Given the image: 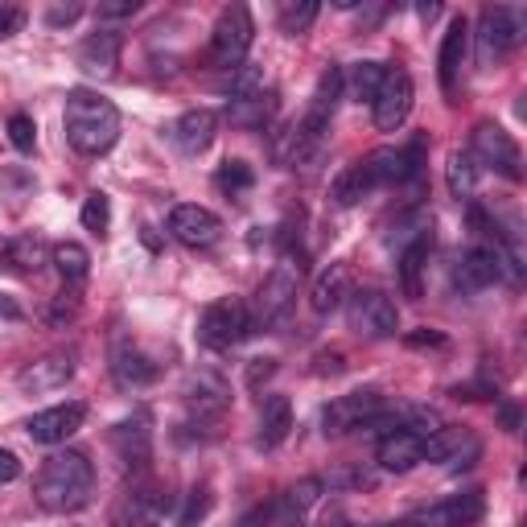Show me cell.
Masks as SVG:
<instances>
[{
	"label": "cell",
	"mask_w": 527,
	"mask_h": 527,
	"mask_svg": "<svg viewBox=\"0 0 527 527\" xmlns=\"http://www.w3.org/2000/svg\"><path fill=\"white\" fill-rule=\"evenodd\" d=\"M91 490H95V466L87 462V453L62 449L42 466L38 482H33V499H38L46 511H54V515H66V511L87 507Z\"/></svg>",
	"instance_id": "cell-2"
},
{
	"label": "cell",
	"mask_w": 527,
	"mask_h": 527,
	"mask_svg": "<svg viewBox=\"0 0 527 527\" xmlns=\"http://www.w3.org/2000/svg\"><path fill=\"white\" fill-rule=\"evenodd\" d=\"M429 248H433V239H420V243H412V248H404L400 256H396V272H400V293L408 297V301H420L425 297V260H429Z\"/></svg>",
	"instance_id": "cell-28"
},
{
	"label": "cell",
	"mask_w": 527,
	"mask_h": 527,
	"mask_svg": "<svg viewBox=\"0 0 527 527\" xmlns=\"http://www.w3.org/2000/svg\"><path fill=\"white\" fill-rule=\"evenodd\" d=\"M433 219L425 215V210H408V215H400L396 223H392V235H388V248L400 256L404 248H412V243H420V239H433Z\"/></svg>",
	"instance_id": "cell-35"
},
{
	"label": "cell",
	"mask_w": 527,
	"mask_h": 527,
	"mask_svg": "<svg viewBox=\"0 0 527 527\" xmlns=\"http://www.w3.org/2000/svg\"><path fill=\"white\" fill-rule=\"evenodd\" d=\"M318 363H322L318 375H338V371H342V355H322Z\"/></svg>",
	"instance_id": "cell-54"
},
{
	"label": "cell",
	"mask_w": 527,
	"mask_h": 527,
	"mask_svg": "<svg viewBox=\"0 0 527 527\" xmlns=\"http://www.w3.org/2000/svg\"><path fill=\"white\" fill-rule=\"evenodd\" d=\"M169 235L186 243V248H210V243H219V235H223V219L198 202H182L169 210Z\"/></svg>",
	"instance_id": "cell-13"
},
{
	"label": "cell",
	"mask_w": 527,
	"mask_h": 527,
	"mask_svg": "<svg viewBox=\"0 0 527 527\" xmlns=\"http://www.w3.org/2000/svg\"><path fill=\"white\" fill-rule=\"evenodd\" d=\"M206 515H210V490H206V486H194L186 511L178 515V523H182V527H194V523H202Z\"/></svg>",
	"instance_id": "cell-43"
},
{
	"label": "cell",
	"mask_w": 527,
	"mask_h": 527,
	"mask_svg": "<svg viewBox=\"0 0 527 527\" xmlns=\"http://www.w3.org/2000/svg\"><path fill=\"white\" fill-rule=\"evenodd\" d=\"M264 91V70L243 62L239 70H231V99H243V95H260Z\"/></svg>",
	"instance_id": "cell-41"
},
{
	"label": "cell",
	"mask_w": 527,
	"mask_h": 527,
	"mask_svg": "<svg viewBox=\"0 0 527 527\" xmlns=\"http://www.w3.org/2000/svg\"><path fill=\"white\" fill-rule=\"evenodd\" d=\"M470 157L482 161L486 169L503 173L507 182H523V157H519V145L511 140V132L499 128V124L482 120V124L474 128V136H470Z\"/></svg>",
	"instance_id": "cell-9"
},
{
	"label": "cell",
	"mask_w": 527,
	"mask_h": 527,
	"mask_svg": "<svg viewBox=\"0 0 527 527\" xmlns=\"http://www.w3.org/2000/svg\"><path fill=\"white\" fill-rule=\"evenodd\" d=\"M383 75H388V66L383 62H355L350 70H342V95H350L355 103H371Z\"/></svg>",
	"instance_id": "cell-32"
},
{
	"label": "cell",
	"mask_w": 527,
	"mask_h": 527,
	"mask_svg": "<svg viewBox=\"0 0 527 527\" xmlns=\"http://www.w3.org/2000/svg\"><path fill=\"white\" fill-rule=\"evenodd\" d=\"M112 379L120 383V388H149V383L157 379V363L136 342H128L120 334L116 346H112Z\"/></svg>",
	"instance_id": "cell-21"
},
{
	"label": "cell",
	"mask_w": 527,
	"mask_h": 527,
	"mask_svg": "<svg viewBox=\"0 0 527 527\" xmlns=\"http://www.w3.org/2000/svg\"><path fill=\"white\" fill-rule=\"evenodd\" d=\"M120 50H124V38L116 29H99L79 46V66L87 70L91 79H116L120 70Z\"/></svg>",
	"instance_id": "cell-20"
},
{
	"label": "cell",
	"mask_w": 527,
	"mask_h": 527,
	"mask_svg": "<svg viewBox=\"0 0 527 527\" xmlns=\"http://www.w3.org/2000/svg\"><path fill=\"white\" fill-rule=\"evenodd\" d=\"M523 13L519 9H482L478 17V62L486 70H495L519 42H523Z\"/></svg>",
	"instance_id": "cell-8"
},
{
	"label": "cell",
	"mask_w": 527,
	"mask_h": 527,
	"mask_svg": "<svg viewBox=\"0 0 527 527\" xmlns=\"http://www.w3.org/2000/svg\"><path fill=\"white\" fill-rule=\"evenodd\" d=\"M0 318H9V322H21V305L9 297V293H0Z\"/></svg>",
	"instance_id": "cell-52"
},
{
	"label": "cell",
	"mask_w": 527,
	"mask_h": 527,
	"mask_svg": "<svg viewBox=\"0 0 527 527\" xmlns=\"http://www.w3.org/2000/svg\"><path fill=\"white\" fill-rule=\"evenodd\" d=\"M54 264H58V272L66 280V289H79L83 280H87V272H91V252L83 248V243L66 239V243H58V248H54Z\"/></svg>",
	"instance_id": "cell-33"
},
{
	"label": "cell",
	"mask_w": 527,
	"mask_h": 527,
	"mask_svg": "<svg viewBox=\"0 0 527 527\" xmlns=\"http://www.w3.org/2000/svg\"><path fill=\"white\" fill-rule=\"evenodd\" d=\"M375 462L388 470V474H408L412 466L425 462V437H416V433H408V429H396V433H388V437H379Z\"/></svg>",
	"instance_id": "cell-22"
},
{
	"label": "cell",
	"mask_w": 527,
	"mask_h": 527,
	"mask_svg": "<svg viewBox=\"0 0 527 527\" xmlns=\"http://www.w3.org/2000/svg\"><path fill=\"white\" fill-rule=\"evenodd\" d=\"M215 128H219V116L210 112V108H190V112H182L178 120H173V128H169V140L178 145L186 157H198L210 140H215Z\"/></svg>",
	"instance_id": "cell-23"
},
{
	"label": "cell",
	"mask_w": 527,
	"mask_h": 527,
	"mask_svg": "<svg viewBox=\"0 0 527 527\" xmlns=\"http://www.w3.org/2000/svg\"><path fill=\"white\" fill-rule=\"evenodd\" d=\"M252 334H256L252 309L243 305L239 297H223L215 305H206L202 318H198V342L206 350H231V346H239L243 338H252Z\"/></svg>",
	"instance_id": "cell-4"
},
{
	"label": "cell",
	"mask_w": 527,
	"mask_h": 527,
	"mask_svg": "<svg viewBox=\"0 0 527 527\" xmlns=\"http://www.w3.org/2000/svg\"><path fill=\"white\" fill-rule=\"evenodd\" d=\"M182 400L190 408L194 420H219L227 408H231V383L210 371V367H198L186 375V388H182Z\"/></svg>",
	"instance_id": "cell-12"
},
{
	"label": "cell",
	"mask_w": 527,
	"mask_h": 527,
	"mask_svg": "<svg viewBox=\"0 0 527 527\" xmlns=\"http://www.w3.org/2000/svg\"><path fill=\"white\" fill-rule=\"evenodd\" d=\"M297 285H301V264H293V260L276 264L264 276V285L256 293V309H252L256 330H272V326H280L289 318V309L297 301Z\"/></svg>",
	"instance_id": "cell-7"
},
{
	"label": "cell",
	"mask_w": 527,
	"mask_h": 527,
	"mask_svg": "<svg viewBox=\"0 0 527 527\" xmlns=\"http://www.w3.org/2000/svg\"><path fill=\"white\" fill-rule=\"evenodd\" d=\"M289 433H293V404H289V396H268L260 404V445L276 449V445H285Z\"/></svg>",
	"instance_id": "cell-29"
},
{
	"label": "cell",
	"mask_w": 527,
	"mask_h": 527,
	"mask_svg": "<svg viewBox=\"0 0 527 527\" xmlns=\"http://www.w3.org/2000/svg\"><path fill=\"white\" fill-rule=\"evenodd\" d=\"M272 108H276L272 91L243 95V99H231V103H227V120H231L235 128H243V132H256V128H268Z\"/></svg>",
	"instance_id": "cell-30"
},
{
	"label": "cell",
	"mask_w": 527,
	"mask_h": 527,
	"mask_svg": "<svg viewBox=\"0 0 527 527\" xmlns=\"http://www.w3.org/2000/svg\"><path fill=\"white\" fill-rule=\"evenodd\" d=\"M5 260L17 272H42L46 264H54V248H50V243L38 231H25V235H13L5 243Z\"/></svg>",
	"instance_id": "cell-27"
},
{
	"label": "cell",
	"mask_w": 527,
	"mask_h": 527,
	"mask_svg": "<svg viewBox=\"0 0 527 527\" xmlns=\"http://www.w3.org/2000/svg\"><path fill=\"white\" fill-rule=\"evenodd\" d=\"M322 495H326V482H322V478H301V482H297V486H289L280 499L289 503V511H293V515H301V519H305L313 507L322 503Z\"/></svg>",
	"instance_id": "cell-36"
},
{
	"label": "cell",
	"mask_w": 527,
	"mask_h": 527,
	"mask_svg": "<svg viewBox=\"0 0 527 527\" xmlns=\"http://www.w3.org/2000/svg\"><path fill=\"white\" fill-rule=\"evenodd\" d=\"M75 313H79V289H62L58 301H54V309H50V322L62 326V322L75 318Z\"/></svg>",
	"instance_id": "cell-45"
},
{
	"label": "cell",
	"mask_w": 527,
	"mask_h": 527,
	"mask_svg": "<svg viewBox=\"0 0 527 527\" xmlns=\"http://www.w3.org/2000/svg\"><path fill=\"white\" fill-rule=\"evenodd\" d=\"M334 202L338 206H359L363 198H371L375 194V182L367 178V169H363V161L359 165H350V169H342L338 178H334Z\"/></svg>",
	"instance_id": "cell-34"
},
{
	"label": "cell",
	"mask_w": 527,
	"mask_h": 527,
	"mask_svg": "<svg viewBox=\"0 0 527 527\" xmlns=\"http://www.w3.org/2000/svg\"><path fill=\"white\" fill-rule=\"evenodd\" d=\"M441 425H445L441 412L429 408V404H404V408H400V429H408V433H416V437H429V433H437Z\"/></svg>",
	"instance_id": "cell-37"
},
{
	"label": "cell",
	"mask_w": 527,
	"mask_h": 527,
	"mask_svg": "<svg viewBox=\"0 0 527 527\" xmlns=\"http://www.w3.org/2000/svg\"><path fill=\"white\" fill-rule=\"evenodd\" d=\"M346 297H350V272H346V264H330L318 280H313V289H309V309L318 313V318H326V313H334Z\"/></svg>",
	"instance_id": "cell-26"
},
{
	"label": "cell",
	"mask_w": 527,
	"mask_h": 527,
	"mask_svg": "<svg viewBox=\"0 0 527 527\" xmlns=\"http://www.w3.org/2000/svg\"><path fill=\"white\" fill-rule=\"evenodd\" d=\"M83 227L91 231V235H108V227H112V198L103 194V190H95V194H87V202H83Z\"/></svg>",
	"instance_id": "cell-39"
},
{
	"label": "cell",
	"mask_w": 527,
	"mask_h": 527,
	"mask_svg": "<svg viewBox=\"0 0 527 527\" xmlns=\"http://www.w3.org/2000/svg\"><path fill=\"white\" fill-rule=\"evenodd\" d=\"M66 140L75 145L83 157H103L112 153V145L120 140V112L112 99H103L99 91L75 87L66 95Z\"/></svg>",
	"instance_id": "cell-1"
},
{
	"label": "cell",
	"mask_w": 527,
	"mask_h": 527,
	"mask_svg": "<svg viewBox=\"0 0 527 527\" xmlns=\"http://www.w3.org/2000/svg\"><path fill=\"white\" fill-rule=\"evenodd\" d=\"M21 25H25V13H21V9L0 5V42L13 38V33H21Z\"/></svg>",
	"instance_id": "cell-49"
},
{
	"label": "cell",
	"mask_w": 527,
	"mask_h": 527,
	"mask_svg": "<svg viewBox=\"0 0 527 527\" xmlns=\"http://www.w3.org/2000/svg\"><path fill=\"white\" fill-rule=\"evenodd\" d=\"M9 140H13L17 153H33V145H38V124H33V116L13 112L9 116Z\"/></svg>",
	"instance_id": "cell-42"
},
{
	"label": "cell",
	"mask_w": 527,
	"mask_h": 527,
	"mask_svg": "<svg viewBox=\"0 0 527 527\" xmlns=\"http://www.w3.org/2000/svg\"><path fill=\"white\" fill-rule=\"evenodd\" d=\"M445 182H449V194L458 202H474L478 194V161L466 153V149H453L449 153V165H445Z\"/></svg>",
	"instance_id": "cell-31"
},
{
	"label": "cell",
	"mask_w": 527,
	"mask_h": 527,
	"mask_svg": "<svg viewBox=\"0 0 527 527\" xmlns=\"http://www.w3.org/2000/svg\"><path fill=\"white\" fill-rule=\"evenodd\" d=\"M256 42V25H252V13L243 5H227L210 29V50H206V62L215 70H239L248 62V50Z\"/></svg>",
	"instance_id": "cell-3"
},
{
	"label": "cell",
	"mask_w": 527,
	"mask_h": 527,
	"mask_svg": "<svg viewBox=\"0 0 527 527\" xmlns=\"http://www.w3.org/2000/svg\"><path fill=\"white\" fill-rule=\"evenodd\" d=\"M140 13V0H108V5H99L95 9V17L108 25V21H128V17H136Z\"/></svg>",
	"instance_id": "cell-44"
},
{
	"label": "cell",
	"mask_w": 527,
	"mask_h": 527,
	"mask_svg": "<svg viewBox=\"0 0 527 527\" xmlns=\"http://www.w3.org/2000/svg\"><path fill=\"white\" fill-rule=\"evenodd\" d=\"M404 342L412 350H445L449 346V338L441 330H412V334H404Z\"/></svg>",
	"instance_id": "cell-46"
},
{
	"label": "cell",
	"mask_w": 527,
	"mask_h": 527,
	"mask_svg": "<svg viewBox=\"0 0 527 527\" xmlns=\"http://www.w3.org/2000/svg\"><path fill=\"white\" fill-rule=\"evenodd\" d=\"M420 515H425L429 527H474L486 515V495L482 490H466V495H453L449 503H437Z\"/></svg>",
	"instance_id": "cell-24"
},
{
	"label": "cell",
	"mask_w": 527,
	"mask_h": 527,
	"mask_svg": "<svg viewBox=\"0 0 527 527\" xmlns=\"http://www.w3.org/2000/svg\"><path fill=\"white\" fill-rule=\"evenodd\" d=\"M478 453H482V441L458 425H441L437 433L425 437V462H445L453 470H466L478 462Z\"/></svg>",
	"instance_id": "cell-17"
},
{
	"label": "cell",
	"mask_w": 527,
	"mask_h": 527,
	"mask_svg": "<svg viewBox=\"0 0 527 527\" xmlns=\"http://www.w3.org/2000/svg\"><path fill=\"white\" fill-rule=\"evenodd\" d=\"M499 425L507 433H519V408H515V400H499Z\"/></svg>",
	"instance_id": "cell-51"
},
{
	"label": "cell",
	"mask_w": 527,
	"mask_h": 527,
	"mask_svg": "<svg viewBox=\"0 0 527 527\" xmlns=\"http://www.w3.org/2000/svg\"><path fill=\"white\" fill-rule=\"evenodd\" d=\"M363 169H367V178L375 182V190H379V186H400V182L416 178L412 165H408V153L396 149V145H383V149L367 153V157H363Z\"/></svg>",
	"instance_id": "cell-25"
},
{
	"label": "cell",
	"mask_w": 527,
	"mask_h": 527,
	"mask_svg": "<svg viewBox=\"0 0 527 527\" xmlns=\"http://www.w3.org/2000/svg\"><path fill=\"white\" fill-rule=\"evenodd\" d=\"M466 54H470V21L466 17H453L449 29H445V38H441V54H437V79H441L445 95H453V87H458Z\"/></svg>",
	"instance_id": "cell-18"
},
{
	"label": "cell",
	"mask_w": 527,
	"mask_h": 527,
	"mask_svg": "<svg viewBox=\"0 0 527 527\" xmlns=\"http://www.w3.org/2000/svg\"><path fill=\"white\" fill-rule=\"evenodd\" d=\"M371 527H429V523H425V515L416 511V515H408V519H388V523H371Z\"/></svg>",
	"instance_id": "cell-53"
},
{
	"label": "cell",
	"mask_w": 527,
	"mask_h": 527,
	"mask_svg": "<svg viewBox=\"0 0 527 527\" xmlns=\"http://www.w3.org/2000/svg\"><path fill=\"white\" fill-rule=\"evenodd\" d=\"M346 322L359 338H392L400 330V309L383 289H355L346 297Z\"/></svg>",
	"instance_id": "cell-6"
},
{
	"label": "cell",
	"mask_w": 527,
	"mask_h": 527,
	"mask_svg": "<svg viewBox=\"0 0 527 527\" xmlns=\"http://www.w3.org/2000/svg\"><path fill=\"white\" fill-rule=\"evenodd\" d=\"M272 375H276V359H252V363H248V388L260 392Z\"/></svg>",
	"instance_id": "cell-47"
},
{
	"label": "cell",
	"mask_w": 527,
	"mask_h": 527,
	"mask_svg": "<svg viewBox=\"0 0 527 527\" xmlns=\"http://www.w3.org/2000/svg\"><path fill=\"white\" fill-rule=\"evenodd\" d=\"M215 182H219V190H223V194H231V198H235V194H248V190L256 186V173H252V165H248V161H223Z\"/></svg>",
	"instance_id": "cell-38"
},
{
	"label": "cell",
	"mask_w": 527,
	"mask_h": 527,
	"mask_svg": "<svg viewBox=\"0 0 527 527\" xmlns=\"http://www.w3.org/2000/svg\"><path fill=\"white\" fill-rule=\"evenodd\" d=\"M412 99H416V91H412L408 70L404 66H388V75H383V83H379V91L371 99L375 128L379 132H396L408 120V112H412Z\"/></svg>",
	"instance_id": "cell-10"
},
{
	"label": "cell",
	"mask_w": 527,
	"mask_h": 527,
	"mask_svg": "<svg viewBox=\"0 0 527 527\" xmlns=\"http://www.w3.org/2000/svg\"><path fill=\"white\" fill-rule=\"evenodd\" d=\"M112 449L116 458L124 462V470L132 474H149V462H153V429H149V416L136 412L128 420L112 429Z\"/></svg>",
	"instance_id": "cell-15"
},
{
	"label": "cell",
	"mask_w": 527,
	"mask_h": 527,
	"mask_svg": "<svg viewBox=\"0 0 527 527\" xmlns=\"http://www.w3.org/2000/svg\"><path fill=\"white\" fill-rule=\"evenodd\" d=\"M165 511H169L165 486L153 482L149 474H136L112 507V527H161Z\"/></svg>",
	"instance_id": "cell-5"
},
{
	"label": "cell",
	"mask_w": 527,
	"mask_h": 527,
	"mask_svg": "<svg viewBox=\"0 0 527 527\" xmlns=\"http://www.w3.org/2000/svg\"><path fill=\"white\" fill-rule=\"evenodd\" d=\"M17 478H21V462H17V453L0 449V486H9V482H17Z\"/></svg>",
	"instance_id": "cell-50"
},
{
	"label": "cell",
	"mask_w": 527,
	"mask_h": 527,
	"mask_svg": "<svg viewBox=\"0 0 527 527\" xmlns=\"http://www.w3.org/2000/svg\"><path fill=\"white\" fill-rule=\"evenodd\" d=\"M375 412H383V396H379V392H371V388L346 392V396H338V400L326 404V412H322V433H326V437L359 433Z\"/></svg>",
	"instance_id": "cell-11"
},
{
	"label": "cell",
	"mask_w": 527,
	"mask_h": 527,
	"mask_svg": "<svg viewBox=\"0 0 527 527\" xmlns=\"http://www.w3.org/2000/svg\"><path fill=\"white\" fill-rule=\"evenodd\" d=\"M83 17V5H54L50 13H46V25L50 29H66V25H75Z\"/></svg>",
	"instance_id": "cell-48"
},
{
	"label": "cell",
	"mask_w": 527,
	"mask_h": 527,
	"mask_svg": "<svg viewBox=\"0 0 527 527\" xmlns=\"http://www.w3.org/2000/svg\"><path fill=\"white\" fill-rule=\"evenodd\" d=\"M499 276H503V264H499L495 243H474V248L453 264V289L470 297V293H482L490 285H499Z\"/></svg>",
	"instance_id": "cell-16"
},
{
	"label": "cell",
	"mask_w": 527,
	"mask_h": 527,
	"mask_svg": "<svg viewBox=\"0 0 527 527\" xmlns=\"http://www.w3.org/2000/svg\"><path fill=\"white\" fill-rule=\"evenodd\" d=\"M437 13H441V5H420V9H416V17H420V21H433Z\"/></svg>",
	"instance_id": "cell-55"
},
{
	"label": "cell",
	"mask_w": 527,
	"mask_h": 527,
	"mask_svg": "<svg viewBox=\"0 0 527 527\" xmlns=\"http://www.w3.org/2000/svg\"><path fill=\"white\" fill-rule=\"evenodd\" d=\"M83 420H87V404L83 400H66V404H54L46 412H33L29 416V441H38V445H62L66 437H75L83 429Z\"/></svg>",
	"instance_id": "cell-14"
},
{
	"label": "cell",
	"mask_w": 527,
	"mask_h": 527,
	"mask_svg": "<svg viewBox=\"0 0 527 527\" xmlns=\"http://www.w3.org/2000/svg\"><path fill=\"white\" fill-rule=\"evenodd\" d=\"M318 0H301V5H285V9H280V29H285V33H293V38H297V33H305L313 21H318Z\"/></svg>",
	"instance_id": "cell-40"
},
{
	"label": "cell",
	"mask_w": 527,
	"mask_h": 527,
	"mask_svg": "<svg viewBox=\"0 0 527 527\" xmlns=\"http://www.w3.org/2000/svg\"><path fill=\"white\" fill-rule=\"evenodd\" d=\"M75 375V355H46L38 363H29L21 375H17V388L25 396H46V392H58L70 383Z\"/></svg>",
	"instance_id": "cell-19"
}]
</instances>
